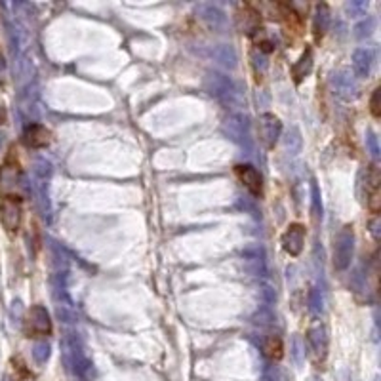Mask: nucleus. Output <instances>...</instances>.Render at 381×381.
<instances>
[{"mask_svg": "<svg viewBox=\"0 0 381 381\" xmlns=\"http://www.w3.org/2000/svg\"><path fill=\"white\" fill-rule=\"evenodd\" d=\"M370 113L373 115V118H380V88H375L372 94V100H370Z\"/></svg>", "mask_w": 381, "mask_h": 381, "instance_id": "11", "label": "nucleus"}, {"mask_svg": "<svg viewBox=\"0 0 381 381\" xmlns=\"http://www.w3.org/2000/svg\"><path fill=\"white\" fill-rule=\"evenodd\" d=\"M263 353H265L271 360H281L284 356V345H282V340L279 336H271L267 338V341L263 343Z\"/></svg>", "mask_w": 381, "mask_h": 381, "instance_id": "10", "label": "nucleus"}, {"mask_svg": "<svg viewBox=\"0 0 381 381\" xmlns=\"http://www.w3.org/2000/svg\"><path fill=\"white\" fill-rule=\"evenodd\" d=\"M237 25L241 33L254 36L261 31V14L252 4H241L237 12Z\"/></svg>", "mask_w": 381, "mask_h": 381, "instance_id": "4", "label": "nucleus"}, {"mask_svg": "<svg viewBox=\"0 0 381 381\" xmlns=\"http://www.w3.org/2000/svg\"><path fill=\"white\" fill-rule=\"evenodd\" d=\"M307 231L301 224H292L286 232L282 235V248L286 250L290 256H299L303 244H305Z\"/></svg>", "mask_w": 381, "mask_h": 381, "instance_id": "6", "label": "nucleus"}, {"mask_svg": "<svg viewBox=\"0 0 381 381\" xmlns=\"http://www.w3.org/2000/svg\"><path fill=\"white\" fill-rule=\"evenodd\" d=\"M21 185V170L16 162H12V157L6 158V162L0 166V195L2 197H21L17 187Z\"/></svg>", "mask_w": 381, "mask_h": 381, "instance_id": "3", "label": "nucleus"}, {"mask_svg": "<svg viewBox=\"0 0 381 381\" xmlns=\"http://www.w3.org/2000/svg\"><path fill=\"white\" fill-rule=\"evenodd\" d=\"M23 334L31 340H41V338H50L52 336V320L48 311L41 305H33L25 313L23 318Z\"/></svg>", "mask_w": 381, "mask_h": 381, "instance_id": "1", "label": "nucleus"}, {"mask_svg": "<svg viewBox=\"0 0 381 381\" xmlns=\"http://www.w3.org/2000/svg\"><path fill=\"white\" fill-rule=\"evenodd\" d=\"M366 183H368V190H366V206L372 214L380 212V172L375 166L368 168V174H366Z\"/></svg>", "mask_w": 381, "mask_h": 381, "instance_id": "7", "label": "nucleus"}, {"mask_svg": "<svg viewBox=\"0 0 381 381\" xmlns=\"http://www.w3.org/2000/svg\"><path fill=\"white\" fill-rule=\"evenodd\" d=\"M23 221V197H2L0 199V224L6 232L19 231Z\"/></svg>", "mask_w": 381, "mask_h": 381, "instance_id": "2", "label": "nucleus"}, {"mask_svg": "<svg viewBox=\"0 0 381 381\" xmlns=\"http://www.w3.org/2000/svg\"><path fill=\"white\" fill-rule=\"evenodd\" d=\"M52 132L42 124H29L23 132V143L29 149H42L50 145Z\"/></svg>", "mask_w": 381, "mask_h": 381, "instance_id": "9", "label": "nucleus"}, {"mask_svg": "<svg viewBox=\"0 0 381 381\" xmlns=\"http://www.w3.org/2000/svg\"><path fill=\"white\" fill-rule=\"evenodd\" d=\"M274 8L279 10V19L282 21V25L286 31H290L296 36L303 33V16L296 12V10L292 8L290 4H276Z\"/></svg>", "mask_w": 381, "mask_h": 381, "instance_id": "8", "label": "nucleus"}, {"mask_svg": "<svg viewBox=\"0 0 381 381\" xmlns=\"http://www.w3.org/2000/svg\"><path fill=\"white\" fill-rule=\"evenodd\" d=\"M235 174H237V177L241 179L242 185H244L254 197H261V193H263V177H261V174L257 172L254 166H235Z\"/></svg>", "mask_w": 381, "mask_h": 381, "instance_id": "5", "label": "nucleus"}]
</instances>
